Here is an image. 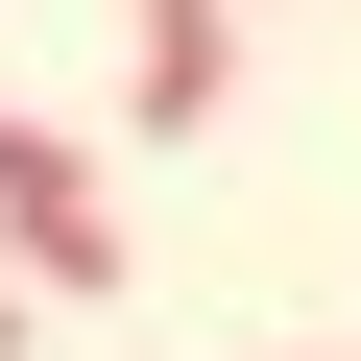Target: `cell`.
<instances>
[{"label": "cell", "mask_w": 361, "mask_h": 361, "mask_svg": "<svg viewBox=\"0 0 361 361\" xmlns=\"http://www.w3.org/2000/svg\"><path fill=\"white\" fill-rule=\"evenodd\" d=\"M0 289H25V313H97L121 289V193H97L73 121H0Z\"/></svg>", "instance_id": "cell-1"}, {"label": "cell", "mask_w": 361, "mask_h": 361, "mask_svg": "<svg viewBox=\"0 0 361 361\" xmlns=\"http://www.w3.org/2000/svg\"><path fill=\"white\" fill-rule=\"evenodd\" d=\"M241 97V0H121V145H193Z\"/></svg>", "instance_id": "cell-2"}, {"label": "cell", "mask_w": 361, "mask_h": 361, "mask_svg": "<svg viewBox=\"0 0 361 361\" xmlns=\"http://www.w3.org/2000/svg\"><path fill=\"white\" fill-rule=\"evenodd\" d=\"M0 361H25V289H0Z\"/></svg>", "instance_id": "cell-3"}]
</instances>
